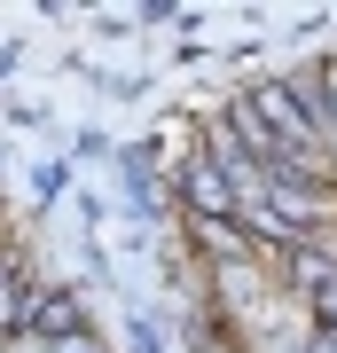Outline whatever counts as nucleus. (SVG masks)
Segmentation results:
<instances>
[{"instance_id": "nucleus-5", "label": "nucleus", "mask_w": 337, "mask_h": 353, "mask_svg": "<svg viewBox=\"0 0 337 353\" xmlns=\"http://www.w3.org/2000/svg\"><path fill=\"white\" fill-rule=\"evenodd\" d=\"M0 353H48V338H39V330H16V338L0 345Z\"/></svg>"}, {"instance_id": "nucleus-3", "label": "nucleus", "mask_w": 337, "mask_h": 353, "mask_svg": "<svg viewBox=\"0 0 337 353\" xmlns=\"http://www.w3.org/2000/svg\"><path fill=\"white\" fill-rule=\"evenodd\" d=\"M314 94H322V134L337 141V63H314Z\"/></svg>"}, {"instance_id": "nucleus-1", "label": "nucleus", "mask_w": 337, "mask_h": 353, "mask_svg": "<svg viewBox=\"0 0 337 353\" xmlns=\"http://www.w3.org/2000/svg\"><path fill=\"white\" fill-rule=\"evenodd\" d=\"M181 196H188V212H196V220H236V189H227V173H220V165L212 157H188V173H181Z\"/></svg>"}, {"instance_id": "nucleus-4", "label": "nucleus", "mask_w": 337, "mask_h": 353, "mask_svg": "<svg viewBox=\"0 0 337 353\" xmlns=\"http://www.w3.org/2000/svg\"><path fill=\"white\" fill-rule=\"evenodd\" d=\"M48 353H102L94 330H71V338H48Z\"/></svg>"}, {"instance_id": "nucleus-6", "label": "nucleus", "mask_w": 337, "mask_h": 353, "mask_svg": "<svg viewBox=\"0 0 337 353\" xmlns=\"http://www.w3.org/2000/svg\"><path fill=\"white\" fill-rule=\"evenodd\" d=\"M314 322H322V330H337V283L322 290V299H314Z\"/></svg>"}, {"instance_id": "nucleus-2", "label": "nucleus", "mask_w": 337, "mask_h": 353, "mask_svg": "<svg viewBox=\"0 0 337 353\" xmlns=\"http://www.w3.org/2000/svg\"><path fill=\"white\" fill-rule=\"evenodd\" d=\"M24 290H32V283H24V267L0 252V345H8L16 330H24Z\"/></svg>"}]
</instances>
